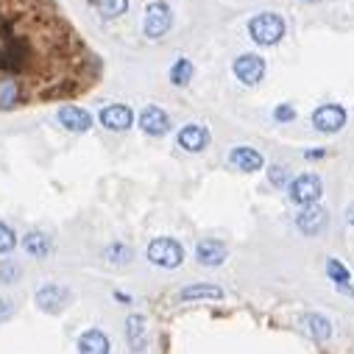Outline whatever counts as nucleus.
<instances>
[{
  "label": "nucleus",
  "mask_w": 354,
  "mask_h": 354,
  "mask_svg": "<svg viewBox=\"0 0 354 354\" xmlns=\"http://www.w3.org/2000/svg\"><path fill=\"white\" fill-rule=\"evenodd\" d=\"M34 304L45 315H62L73 304V290L59 282H48L34 293Z\"/></svg>",
  "instance_id": "1"
},
{
  "label": "nucleus",
  "mask_w": 354,
  "mask_h": 354,
  "mask_svg": "<svg viewBox=\"0 0 354 354\" xmlns=\"http://www.w3.org/2000/svg\"><path fill=\"white\" fill-rule=\"evenodd\" d=\"M248 34H251V39L257 45H277L285 37V20L279 15H274V12L257 15L248 23Z\"/></svg>",
  "instance_id": "2"
},
{
  "label": "nucleus",
  "mask_w": 354,
  "mask_h": 354,
  "mask_svg": "<svg viewBox=\"0 0 354 354\" xmlns=\"http://www.w3.org/2000/svg\"><path fill=\"white\" fill-rule=\"evenodd\" d=\"M148 259L153 265H159V268H179V265L185 262V248L179 240L173 237H153L148 243Z\"/></svg>",
  "instance_id": "3"
},
{
  "label": "nucleus",
  "mask_w": 354,
  "mask_h": 354,
  "mask_svg": "<svg viewBox=\"0 0 354 354\" xmlns=\"http://www.w3.org/2000/svg\"><path fill=\"white\" fill-rule=\"evenodd\" d=\"M288 193H290L293 204L310 207V204H318V198L324 196V182H321L318 173H301V176H296V179H290Z\"/></svg>",
  "instance_id": "4"
},
{
  "label": "nucleus",
  "mask_w": 354,
  "mask_h": 354,
  "mask_svg": "<svg viewBox=\"0 0 354 354\" xmlns=\"http://www.w3.org/2000/svg\"><path fill=\"white\" fill-rule=\"evenodd\" d=\"M173 26V12L170 6L165 3V0H153V3H148L145 9V23H142V31L148 39H159L170 31Z\"/></svg>",
  "instance_id": "5"
},
{
  "label": "nucleus",
  "mask_w": 354,
  "mask_h": 354,
  "mask_svg": "<svg viewBox=\"0 0 354 354\" xmlns=\"http://www.w3.org/2000/svg\"><path fill=\"white\" fill-rule=\"evenodd\" d=\"M329 226V212L321 207V204H310V207H301L299 215H296V229L307 237H318L324 229Z\"/></svg>",
  "instance_id": "6"
},
{
  "label": "nucleus",
  "mask_w": 354,
  "mask_h": 354,
  "mask_svg": "<svg viewBox=\"0 0 354 354\" xmlns=\"http://www.w3.org/2000/svg\"><path fill=\"white\" fill-rule=\"evenodd\" d=\"M313 126L321 134H337L346 126V109L337 104H324L313 112Z\"/></svg>",
  "instance_id": "7"
},
{
  "label": "nucleus",
  "mask_w": 354,
  "mask_h": 354,
  "mask_svg": "<svg viewBox=\"0 0 354 354\" xmlns=\"http://www.w3.org/2000/svg\"><path fill=\"white\" fill-rule=\"evenodd\" d=\"M126 343L131 354H148V321L140 313H131L126 318Z\"/></svg>",
  "instance_id": "8"
},
{
  "label": "nucleus",
  "mask_w": 354,
  "mask_h": 354,
  "mask_svg": "<svg viewBox=\"0 0 354 354\" xmlns=\"http://www.w3.org/2000/svg\"><path fill=\"white\" fill-rule=\"evenodd\" d=\"M26 64H28V48H26V42L9 37V42L0 48V70H6V73H20Z\"/></svg>",
  "instance_id": "9"
},
{
  "label": "nucleus",
  "mask_w": 354,
  "mask_h": 354,
  "mask_svg": "<svg viewBox=\"0 0 354 354\" xmlns=\"http://www.w3.org/2000/svg\"><path fill=\"white\" fill-rule=\"evenodd\" d=\"M75 348L78 354H109L112 351V340L104 329L93 326V329H84L75 340Z\"/></svg>",
  "instance_id": "10"
},
{
  "label": "nucleus",
  "mask_w": 354,
  "mask_h": 354,
  "mask_svg": "<svg viewBox=\"0 0 354 354\" xmlns=\"http://www.w3.org/2000/svg\"><path fill=\"white\" fill-rule=\"evenodd\" d=\"M226 257H229V248L215 237H204L196 245V259L204 265V268H218V265L226 262Z\"/></svg>",
  "instance_id": "11"
},
{
  "label": "nucleus",
  "mask_w": 354,
  "mask_h": 354,
  "mask_svg": "<svg viewBox=\"0 0 354 354\" xmlns=\"http://www.w3.org/2000/svg\"><path fill=\"white\" fill-rule=\"evenodd\" d=\"M98 120H101V126L109 129V131H126V129H131V123H134V112H131L126 104H109V106L101 109Z\"/></svg>",
  "instance_id": "12"
},
{
  "label": "nucleus",
  "mask_w": 354,
  "mask_h": 354,
  "mask_svg": "<svg viewBox=\"0 0 354 354\" xmlns=\"http://www.w3.org/2000/svg\"><path fill=\"white\" fill-rule=\"evenodd\" d=\"M232 70H234V75H237L243 84H248V86H254V84H259V81L265 78V62H262L259 56H254V53L240 56Z\"/></svg>",
  "instance_id": "13"
},
{
  "label": "nucleus",
  "mask_w": 354,
  "mask_h": 354,
  "mask_svg": "<svg viewBox=\"0 0 354 354\" xmlns=\"http://www.w3.org/2000/svg\"><path fill=\"white\" fill-rule=\"evenodd\" d=\"M140 129L148 134V137H162L170 131V115L159 106H145L140 112Z\"/></svg>",
  "instance_id": "14"
},
{
  "label": "nucleus",
  "mask_w": 354,
  "mask_h": 354,
  "mask_svg": "<svg viewBox=\"0 0 354 354\" xmlns=\"http://www.w3.org/2000/svg\"><path fill=\"white\" fill-rule=\"evenodd\" d=\"M56 118H59V123H62L67 131H75V134H84V131L93 129V115L86 112V109H81V106H73V104L62 106Z\"/></svg>",
  "instance_id": "15"
},
{
  "label": "nucleus",
  "mask_w": 354,
  "mask_h": 354,
  "mask_svg": "<svg viewBox=\"0 0 354 354\" xmlns=\"http://www.w3.org/2000/svg\"><path fill=\"white\" fill-rule=\"evenodd\" d=\"M176 142H179V148L190 151V153H201L207 145H209V129L201 126V123H190L179 131V137H176Z\"/></svg>",
  "instance_id": "16"
},
{
  "label": "nucleus",
  "mask_w": 354,
  "mask_h": 354,
  "mask_svg": "<svg viewBox=\"0 0 354 354\" xmlns=\"http://www.w3.org/2000/svg\"><path fill=\"white\" fill-rule=\"evenodd\" d=\"M229 162H232L237 170H243V173H257V170L265 167V156H262L257 148H251V145H237V148H232V151H229Z\"/></svg>",
  "instance_id": "17"
},
{
  "label": "nucleus",
  "mask_w": 354,
  "mask_h": 354,
  "mask_svg": "<svg viewBox=\"0 0 354 354\" xmlns=\"http://www.w3.org/2000/svg\"><path fill=\"white\" fill-rule=\"evenodd\" d=\"M218 299H223V288L212 282H196L179 290V301H218Z\"/></svg>",
  "instance_id": "18"
},
{
  "label": "nucleus",
  "mask_w": 354,
  "mask_h": 354,
  "mask_svg": "<svg viewBox=\"0 0 354 354\" xmlns=\"http://www.w3.org/2000/svg\"><path fill=\"white\" fill-rule=\"evenodd\" d=\"M23 248H26L28 257H34V259H45V257L53 251V240H50L45 232L31 229V232L23 237Z\"/></svg>",
  "instance_id": "19"
},
{
  "label": "nucleus",
  "mask_w": 354,
  "mask_h": 354,
  "mask_svg": "<svg viewBox=\"0 0 354 354\" xmlns=\"http://www.w3.org/2000/svg\"><path fill=\"white\" fill-rule=\"evenodd\" d=\"M23 104V86L15 78H0V109H15Z\"/></svg>",
  "instance_id": "20"
},
{
  "label": "nucleus",
  "mask_w": 354,
  "mask_h": 354,
  "mask_svg": "<svg viewBox=\"0 0 354 354\" xmlns=\"http://www.w3.org/2000/svg\"><path fill=\"white\" fill-rule=\"evenodd\" d=\"M304 326H307L310 337H315V340H329L332 337V321L326 315H321V313H307L304 315Z\"/></svg>",
  "instance_id": "21"
},
{
  "label": "nucleus",
  "mask_w": 354,
  "mask_h": 354,
  "mask_svg": "<svg viewBox=\"0 0 354 354\" xmlns=\"http://www.w3.org/2000/svg\"><path fill=\"white\" fill-rule=\"evenodd\" d=\"M104 259L112 262V265H129L134 259V251L126 243H112V245L104 248Z\"/></svg>",
  "instance_id": "22"
},
{
  "label": "nucleus",
  "mask_w": 354,
  "mask_h": 354,
  "mask_svg": "<svg viewBox=\"0 0 354 354\" xmlns=\"http://www.w3.org/2000/svg\"><path fill=\"white\" fill-rule=\"evenodd\" d=\"M326 277L337 285V288H346V285H351V271L346 268V265L340 262V259H326Z\"/></svg>",
  "instance_id": "23"
},
{
  "label": "nucleus",
  "mask_w": 354,
  "mask_h": 354,
  "mask_svg": "<svg viewBox=\"0 0 354 354\" xmlns=\"http://www.w3.org/2000/svg\"><path fill=\"white\" fill-rule=\"evenodd\" d=\"M170 81L176 86H185L193 81V62L190 59H176V64L170 67Z\"/></svg>",
  "instance_id": "24"
},
{
  "label": "nucleus",
  "mask_w": 354,
  "mask_h": 354,
  "mask_svg": "<svg viewBox=\"0 0 354 354\" xmlns=\"http://www.w3.org/2000/svg\"><path fill=\"white\" fill-rule=\"evenodd\" d=\"M23 279V268L15 262V259H3L0 262V285L9 288V285H17Z\"/></svg>",
  "instance_id": "25"
},
{
  "label": "nucleus",
  "mask_w": 354,
  "mask_h": 354,
  "mask_svg": "<svg viewBox=\"0 0 354 354\" xmlns=\"http://www.w3.org/2000/svg\"><path fill=\"white\" fill-rule=\"evenodd\" d=\"M95 6H98V12H101V17L115 20V17L126 15V9H129V0H95Z\"/></svg>",
  "instance_id": "26"
},
{
  "label": "nucleus",
  "mask_w": 354,
  "mask_h": 354,
  "mask_svg": "<svg viewBox=\"0 0 354 354\" xmlns=\"http://www.w3.org/2000/svg\"><path fill=\"white\" fill-rule=\"evenodd\" d=\"M15 245H17V234H15V229H12L9 223L0 221V257H3V254H12Z\"/></svg>",
  "instance_id": "27"
},
{
  "label": "nucleus",
  "mask_w": 354,
  "mask_h": 354,
  "mask_svg": "<svg viewBox=\"0 0 354 354\" xmlns=\"http://www.w3.org/2000/svg\"><path fill=\"white\" fill-rule=\"evenodd\" d=\"M268 182H271L274 187L290 185V167H288V165H271V167H268Z\"/></svg>",
  "instance_id": "28"
},
{
  "label": "nucleus",
  "mask_w": 354,
  "mask_h": 354,
  "mask_svg": "<svg viewBox=\"0 0 354 354\" xmlns=\"http://www.w3.org/2000/svg\"><path fill=\"white\" fill-rule=\"evenodd\" d=\"M274 120L277 123H290V120H296V109L290 104H282V106L274 109Z\"/></svg>",
  "instance_id": "29"
},
{
  "label": "nucleus",
  "mask_w": 354,
  "mask_h": 354,
  "mask_svg": "<svg viewBox=\"0 0 354 354\" xmlns=\"http://www.w3.org/2000/svg\"><path fill=\"white\" fill-rule=\"evenodd\" d=\"M15 301L12 299H6V296H0V324H6V321H12V315H15Z\"/></svg>",
  "instance_id": "30"
},
{
  "label": "nucleus",
  "mask_w": 354,
  "mask_h": 354,
  "mask_svg": "<svg viewBox=\"0 0 354 354\" xmlns=\"http://www.w3.org/2000/svg\"><path fill=\"white\" fill-rule=\"evenodd\" d=\"M326 156V148H313V151H304V159H310V162H318V159H324Z\"/></svg>",
  "instance_id": "31"
},
{
  "label": "nucleus",
  "mask_w": 354,
  "mask_h": 354,
  "mask_svg": "<svg viewBox=\"0 0 354 354\" xmlns=\"http://www.w3.org/2000/svg\"><path fill=\"white\" fill-rule=\"evenodd\" d=\"M340 293H346V296H354V285H346V288H337Z\"/></svg>",
  "instance_id": "32"
},
{
  "label": "nucleus",
  "mask_w": 354,
  "mask_h": 354,
  "mask_svg": "<svg viewBox=\"0 0 354 354\" xmlns=\"http://www.w3.org/2000/svg\"><path fill=\"white\" fill-rule=\"evenodd\" d=\"M115 299H118V301H126V304H129V301H131V299H129V296H126V293H120V290H118V293H115Z\"/></svg>",
  "instance_id": "33"
}]
</instances>
